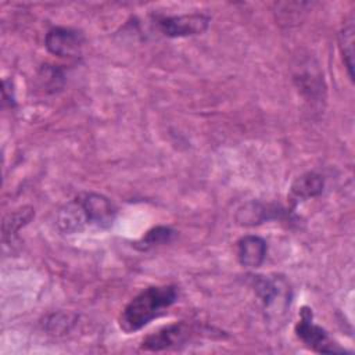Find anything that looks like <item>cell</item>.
I'll use <instances>...</instances> for the list:
<instances>
[{"label": "cell", "mask_w": 355, "mask_h": 355, "mask_svg": "<svg viewBox=\"0 0 355 355\" xmlns=\"http://www.w3.org/2000/svg\"><path fill=\"white\" fill-rule=\"evenodd\" d=\"M178 287L173 284L150 286L141 290L121 311L118 318L119 329L126 334L141 330L164 315L178 301Z\"/></svg>", "instance_id": "6da1fadb"}, {"label": "cell", "mask_w": 355, "mask_h": 355, "mask_svg": "<svg viewBox=\"0 0 355 355\" xmlns=\"http://www.w3.org/2000/svg\"><path fill=\"white\" fill-rule=\"evenodd\" d=\"M252 288L269 322H282L291 305L293 290L284 276L257 275L252 279Z\"/></svg>", "instance_id": "7a4b0ae2"}, {"label": "cell", "mask_w": 355, "mask_h": 355, "mask_svg": "<svg viewBox=\"0 0 355 355\" xmlns=\"http://www.w3.org/2000/svg\"><path fill=\"white\" fill-rule=\"evenodd\" d=\"M295 336L309 349L319 354H344L347 352L340 344H337L330 334L319 324L313 322L312 309L302 306L300 311V319L294 327Z\"/></svg>", "instance_id": "3957f363"}, {"label": "cell", "mask_w": 355, "mask_h": 355, "mask_svg": "<svg viewBox=\"0 0 355 355\" xmlns=\"http://www.w3.org/2000/svg\"><path fill=\"white\" fill-rule=\"evenodd\" d=\"M151 22L166 37H189L202 35L211 22V18L201 12L165 15L153 14Z\"/></svg>", "instance_id": "277c9868"}, {"label": "cell", "mask_w": 355, "mask_h": 355, "mask_svg": "<svg viewBox=\"0 0 355 355\" xmlns=\"http://www.w3.org/2000/svg\"><path fill=\"white\" fill-rule=\"evenodd\" d=\"M196 329L186 322H176L162 329L148 334L140 344V348L144 351L159 352L166 349H173L184 345L194 334Z\"/></svg>", "instance_id": "5b68a950"}, {"label": "cell", "mask_w": 355, "mask_h": 355, "mask_svg": "<svg viewBox=\"0 0 355 355\" xmlns=\"http://www.w3.org/2000/svg\"><path fill=\"white\" fill-rule=\"evenodd\" d=\"M76 197L83 207L89 226L107 230L114 225L116 207L108 197L98 193H80Z\"/></svg>", "instance_id": "8992f818"}, {"label": "cell", "mask_w": 355, "mask_h": 355, "mask_svg": "<svg viewBox=\"0 0 355 355\" xmlns=\"http://www.w3.org/2000/svg\"><path fill=\"white\" fill-rule=\"evenodd\" d=\"M83 42V35L79 31L67 26H54L44 36L47 51L61 58L80 57Z\"/></svg>", "instance_id": "52a82bcc"}, {"label": "cell", "mask_w": 355, "mask_h": 355, "mask_svg": "<svg viewBox=\"0 0 355 355\" xmlns=\"http://www.w3.org/2000/svg\"><path fill=\"white\" fill-rule=\"evenodd\" d=\"M286 209L275 204H263L259 201H250L243 204L236 212V222L241 226H255L265 220H272L283 216Z\"/></svg>", "instance_id": "ba28073f"}, {"label": "cell", "mask_w": 355, "mask_h": 355, "mask_svg": "<svg viewBox=\"0 0 355 355\" xmlns=\"http://www.w3.org/2000/svg\"><path fill=\"white\" fill-rule=\"evenodd\" d=\"M268 252L266 241L255 234H247L237 240L236 255L241 266L245 268H259Z\"/></svg>", "instance_id": "9c48e42d"}, {"label": "cell", "mask_w": 355, "mask_h": 355, "mask_svg": "<svg viewBox=\"0 0 355 355\" xmlns=\"http://www.w3.org/2000/svg\"><path fill=\"white\" fill-rule=\"evenodd\" d=\"M55 223L58 230L64 234H76L89 227L86 214L78 197L72 198L60 208Z\"/></svg>", "instance_id": "30bf717a"}, {"label": "cell", "mask_w": 355, "mask_h": 355, "mask_svg": "<svg viewBox=\"0 0 355 355\" xmlns=\"http://www.w3.org/2000/svg\"><path fill=\"white\" fill-rule=\"evenodd\" d=\"M324 189V179L316 172H305L295 178L290 187V200L298 201L309 200L322 194Z\"/></svg>", "instance_id": "8fae6325"}, {"label": "cell", "mask_w": 355, "mask_h": 355, "mask_svg": "<svg viewBox=\"0 0 355 355\" xmlns=\"http://www.w3.org/2000/svg\"><path fill=\"white\" fill-rule=\"evenodd\" d=\"M354 32L355 26L354 19L351 18L344 24L338 33V47L351 82H354Z\"/></svg>", "instance_id": "7c38bea8"}, {"label": "cell", "mask_w": 355, "mask_h": 355, "mask_svg": "<svg viewBox=\"0 0 355 355\" xmlns=\"http://www.w3.org/2000/svg\"><path fill=\"white\" fill-rule=\"evenodd\" d=\"M176 236V230L169 226H155L147 230L137 241H135L133 247L140 251H147L150 248L168 244Z\"/></svg>", "instance_id": "4fadbf2b"}, {"label": "cell", "mask_w": 355, "mask_h": 355, "mask_svg": "<svg viewBox=\"0 0 355 355\" xmlns=\"http://www.w3.org/2000/svg\"><path fill=\"white\" fill-rule=\"evenodd\" d=\"M35 216V209L32 207H22L8 214L3 222V237H12L24 226H26Z\"/></svg>", "instance_id": "5bb4252c"}, {"label": "cell", "mask_w": 355, "mask_h": 355, "mask_svg": "<svg viewBox=\"0 0 355 355\" xmlns=\"http://www.w3.org/2000/svg\"><path fill=\"white\" fill-rule=\"evenodd\" d=\"M39 80L42 82L43 87L55 92L61 89L64 85V72L57 65H42L39 72Z\"/></svg>", "instance_id": "9a60e30c"}]
</instances>
